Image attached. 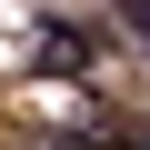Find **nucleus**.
<instances>
[{"label":"nucleus","instance_id":"f257e3e1","mask_svg":"<svg viewBox=\"0 0 150 150\" xmlns=\"http://www.w3.org/2000/svg\"><path fill=\"white\" fill-rule=\"evenodd\" d=\"M40 60H50V70H80V60H90V40L70 30V20H50V30H40Z\"/></svg>","mask_w":150,"mask_h":150},{"label":"nucleus","instance_id":"f03ea898","mask_svg":"<svg viewBox=\"0 0 150 150\" xmlns=\"http://www.w3.org/2000/svg\"><path fill=\"white\" fill-rule=\"evenodd\" d=\"M120 10H130V20H140V30H150V0H120Z\"/></svg>","mask_w":150,"mask_h":150}]
</instances>
